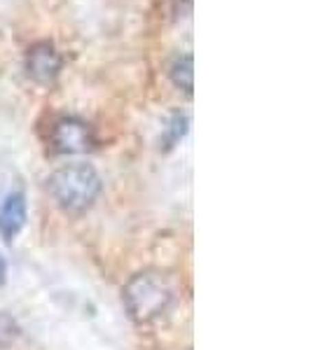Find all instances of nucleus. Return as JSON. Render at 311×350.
Listing matches in <instances>:
<instances>
[{"label":"nucleus","instance_id":"f257e3e1","mask_svg":"<svg viewBox=\"0 0 311 350\" xmlns=\"http://www.w3.org/2000/svg\"><path fill=\"white\" fill-rule=\"evenodd\" d=\"M122 301L127 306V313L134 323L148 325L162 318L173 301V287L162 273H138L124 285Z\"/></svg>","mask_w":311,"mask_h":350},{"label":"nucleus","instance_id":"f03ea898","mask_svg":"<svg viewBox=\"0 0 311 350\" xmlns=\"http://www.w3.org/2000/svg\"><path fill=\"white\" fill-rule=\"evenodd\" d=\"M49 194L68 213H82L101 194V175L89 163H66L49 178Z\"/></svg>","mask_w":311,"mask_h":350},{"label":"nucleus","instance_id":"7ed1b4c3","mask_svg":"<svg viewBox=\"0 0 311 350\" xmlns=\"http://www.w3.org/2000/svg\"><path fill=\"white\" fill-rule=\"evenodd\" d=\"M49 143L59 154H82V152L94 150L96 138L92 126L80 117H61L54 122Z\"/></svg>","mask_w":311,"mask_h":350},{"label":"nucleus","instance_id":"20e7f679","mask_svg":"<svg viewBox=\"0 0 311 350\" xmlns=\"http://www.w3.org/2000/svg\"><path fill=\"white\" fill-rule=\"evenodd\" d=\"M26 75L38 84H52L59 77L61 68H64V59H61L59 49L52 42L40 40L26 49L24 59Z\"/></svg>","mask_w":311,"mask_h":350},{"label":"nucleus","instance_id":"39448f33","mask_svg":"<svg viewBox=\"0 0 311 350\" xmlns=\"http://www.w3.org/2000/svg\"><path fill=\"white\" fill-rule=\"evenodd\" d=\"M26 222V199L21 191L8 194L0 203V236L3 241L12 243L14 236L19 234Z\"/></svg>","mask_w":311,"mask_h":350},{"label":"nucleus","instance_id":"423d86ee","mask_svg":"<svg viewBox=\"0 0 311 350\" xmlns=\"http://www.w3.org/2000/svg\"><path fill=\"white\" fill-rule=\"evenodd\" d=\"M169 77L176 84V89H183L185 94H192L195 89V61H192V54H183L178 56L171 64V70H169Z\"/></svg>","mask_w":311,"mask_h":350},{"label":"nucleus","instance_id":"0eeeda50","mask_svg":"<svg viewBox=\"0 0 311 350\" xmlns=\"http://www.w3.org/2000/svg\"><path fill=\"white\" fill-rule=\"evenodd\" d=\"M188 124L190 122L183 112H173L171 120H169V124H166V129H164V133H162V140H160V143L164 145V150H171L173 145H176L178 140L188 133Z\"/></svg>","mask_w":311,"mask_h":350},{"label":"nucleus","instance_id":"6e6552de","mask_svg":"<svg viewBox=\"0 0 311 350\" xmlns=\"http://www.w3.org/2000/svg\"><path fill=\"white\" fill-rule=\"evenodd\" d=\"M19 336V327L8 313H0V348H8Z\"/></svg>","mask_w":311,"mask_h":350},{"label":"nucleus","instance_id":"1a4fd4ad","mask_svg":"<svg viewBox=\"0 0 311 350\" xmlns=\"http://www.w3.org/2000/svg\"><path fill=\"white\" fill-rule=\"evenodd\" d=\"M5 280V262H3V257H0V283Z\"/></svg>","mask_w":311,"mask_h":350}]
</instances>
